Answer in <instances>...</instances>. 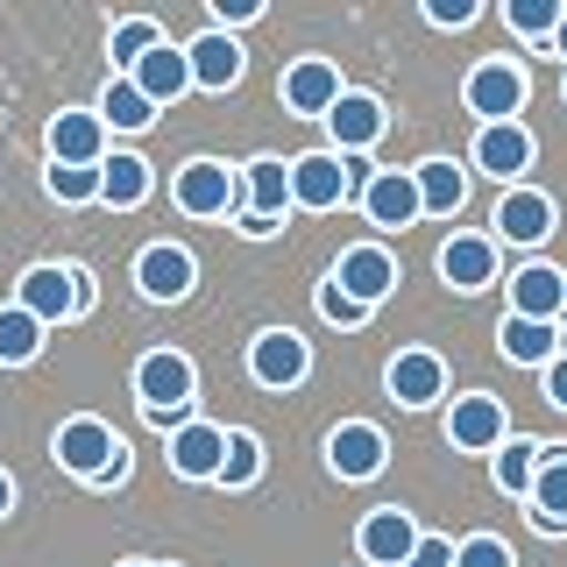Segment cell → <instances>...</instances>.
Here are the masks:
<instances>
[{"mask_svg": "<svg viewBox=\"0 0 567 567\" xmlns=\"http://www.w3.org/2000/svg\"><path fill=\"white\" fill-rule=\"evenodd\" d=\"M192 390H199V369L185 362L177 348H150L135 362V404H142V419L150 425H185V412H192Z\"/></svg>", "mask_w": 567, "mask_h": 567, "instance_id": "cell-1", "label": "cell"}, {"mask_svg": "<svg viewBox=\"0 0 567 567\" xmlns=\"http://www.w3.org/2000/svg\"><path fill=\"white\" fill-rule=\"evenodd\" d=\"M14 306L35 312L43 327H64V319L93 312V277H85L79 262H35V270H22V291H14Z\"/></svg>", "mask_w": 567, "mask_h": 567, "instance_id": "cell-2", "label": "cell"}, {"mask_svg": "<svg viewBox=\"0 0 567 567\" xmlns=\"http://www.w3.org/2000/svg\"><path fill=\"white\" fill-rule=\"evenodd\" d=\"M171 199H177V213H192V220H227V213L241 206V177L227 164H213V156H192V164L177 171Z\"/></svg>", "mask_w": 567, "mask_h": 567, "instance_id": "cell-3", "label": "cell"}, {"mask_svg": "<svg viewBox=\"0 0 567 567\" xmlns=\"http://www.w3.org/2000/svg\"><path fill=\"white\" fill-rule=\"evenodd\" d=\"M461 100H468V114L483 121V128H496V121H518V106H525V71L511 64V58H483L461 79Z\"/></svg>", "mask_w": 567, "mask_h": 567, "instance_id": "cell-4", "label": "cell"}, {"mask_svg": "<svg viewBox=\"0 0 567 567\" xmlns=\"http://www.w3.org/2000/svg\"><path fill=\"white\" fill-rule=\"evenodd\" d=\"M348 199H354L348 156H333V150H306V156H291V206H306V213H333V206H348Z\"/></svg>", "mask_w": 567, "mask_h": 567, "instance_id": "cell-5", "label": "cell"}, {"mask_svg": "<svg viewBox=\"0 0 567 567\" xmlns=\"http://www.w3.org/2000/svg\"><path fill=\"white\" fill-rule=\"evenodd\" d=\"M192 284H199V262H192V248L150 241V248L135 256V291L150 298V306H177V298H192Z\"/></svg>", "mask_w": 567, "mask_h": 567, "instance_id": "cell-6", "label": "cell"}, {"mask_svg": "<svg viewBox=\"0 0 567 567\" xmlns=\"http://www.w3.org/2000/svg\"><path fill=\"white\" fill-rule=\"evenodd\" d=\"M248 377H256L262 390H298L312 377V348L298 341L291 327H270V333L248 341Z\"/></svg>", "mask_w": 567, "mask_h": 567, "instance_id": "cell-7", "label": "cell"}, {"mask_svg": "<svg viewBox=\"0 0 567 567\" xmlns=\"http://www.w3.org/2000/svg\"><path fill=\"white\" fill-rule=\"evenodd\" d=\"M114 454H121V433L106 419H64L58 425V468L79 475V483H100Z\"/></svg>", "mask_w": 567, "mask_h": 567, "instance_id": "cell-8", "label": "cell"}, {"mask_svg": "<svg viewBox=\"0 0 567 567\" xmlns=\"http://www.w3.org/2000/svg\"><path fill=\"white\" fill-rule=\"evenodd\" d=\"M50 164H79V171H100L106 164V121L100 106H64L50 114Z\"/></svg>", "mask_w": 567, "mask_h": 567, "instance_id": "cell-9", "label": "cell"}, {"mask_svg": "<svg viewBox=\"0 0 567 567\" xmlns=\"http://www.w3.org/2000/svg\"><path fill=\"white\" fill-rule=\"evenodd\" d=\"M447 440L461 454H496L511 440V419H504V404L489 398V390H468V398H454L447 404Z\"/></svg>", "mask_w": 567, "mask_h": 567, "instance_id": "cell-10", "label": "cell"}, {"mask_svg": "<svg viewBox=\"0 0 567 567\" xmlns=\"http://www.w3.org/2000/svg\"><path fill=\"white\" fill-rule=\"evenodd\" d=\"M383 390L404 404V412H425V404H440V398H447V362H440L433 348H404V354H390Z\"/></svg>", "mask_w": 567, "mask_h": 567, "instance_id": "cell-11", "label": "cell"}, {"mask_svg": "<svg viewBox=\"0 0 567 567\" xmlns=\"http://www.w3.org/2000/svg\"><path fill=\"white\" fill-rule=\"evenodd\" d=\"M333 284H341L354 306L377 312L383 298L398 291V262H390V248H377V241H354V248H341V262H333Z\"/></svg>", "mask_w": 567, "mask_h": 567, "instance_id": "cell-12", "label": "cell"}, {"mask_svg": "<svg viewBox=\"0 0 567 567\" xmlns=\"http://www.w3.org/2000/svg\"><path fill=\"white\" fill-rule=\"evenodd\" d=\"M419 539L425 532L412 525V511H398V504H383V511H369L362 532H354V554H362L369 567H404L419 554Z\"/></svg>", "mask_w": 567, "mask_h": 567, "instance_id": "cell-13", "label": "cell"}, {"mask_svg": "<svg viewBox=\"0 0 567 567\" xmlns=\"http://www.w3.org/2000/svg\"><path fill=\"white\" fill-rule=\"evenodd\" d=\"M496 241H518V248H539L546 235L560 227V206L546 199V192H532V185H511L504 199H496Z\"/></svg>", "mask_w": 567, "mask_h": 567, "instance_id": "cell-14", "label": "cell"}, {"mask_svg": "<svg viewBox=\"0 0 567 567\" xmlns=\"http://www.w3.org/2000/svg\"><path fill=\"white\" fill-rule=\"evenodd\" d=\"M383 461H390V440L369 419H348V425L327 433V468L341 475V483H369V475H383Z\"/></svg>", "mask_w": 567, "mask_h": 567, "instance_id": "cell-15", "label": "cell"}, {"mask_svg": "<svg viewBox=\"0 0 567 567\" xmlns=\"http://www.w3.org/2000/svg\"><path fill=\"white\" fill-rule=\"evenodd\" d=\"M284 106H291V114H306V121H327L333 106H341V71H333V58H298L291 71H284Z\"/></svg>", "mask_w": 567, "mask_h": 567, "instance_id": "cell-16", "label": "cell"}, {"mask_svg": "<svg viewBox=\"0 0 567 567\" xmlns=\"http://www.w3.org/2000/svg\"><path fill=\"white\" fill-rule=\"evenodd\" d=\"M496 270H504L496 235H447V248H440V277H447V291H489Z\"/></svg>", "mask_w": 567, "mask_h": 567, "instance_id": "cell-17", "label": "cell"}, {"mask_svg": "<svg viewBox=\"0 0 567 567\" xmlns=\"http://www.w3.org/2000/svg\"><path fill=\"white\" fill-rule=\"evenodd\" d=\"M220 461H227V425L185 419L171 433V475H185V483H220Z\"/></svg>", "mask_w": 567, "mask_h": 567, "instance_id": "cell-18", "label": "cell"}, {"mask_svg": "<svg viewBox=\"0 0 567 567\" xmlns=\"http://www.w3.org/2000/svg\"><path fill=\"white\" fill-rule=\"evenodd\" d=\"M383 128H390V114H383V100H377V93H341V106L327 114L333 156H362V150H377Z\"/></svg>", "mask_w": 567, "mask_h": 567, "instance_id": "cell-19", "label": "cell"}, {"mask_svg": "<svg viewBox=\"0 0 567 567\" xmlns=\"http://www.w3.org/2000/svg\"><path fill=\"white\" fill-rule=\"evenodd\" d=\"M475 171H489L496 185H518V177L532 171V135L525 121H496V128H475Z\"/></svg>", "mask_w": 567, "mask_h": 567, "instance_id": "cell-20", "label": "cell"}, {"mask_svg": "<svg viewBox=\"0 0 567 567\" xmlns=\"http://www.w3.org/2000/svg\"><path fill=\"white\" fill-rule=\"evenodd\" d=\"M185 58H192V85L199 93H227V85H241V43L227 29H206V35H192L185 43Z\"/></svg>", "mask_w": 567, "mask_h": 567, "instance_id": "cell-21", "label": "cell"}, {"mask_svg": "<svg viewBox=\"0 0 567 567\" xmlns=\"http://www.w3.org/2000/svg\"><path fill=\"white\" fill-rule=\"evenodd\" d=\"M560 306H567V270H554V262H525V270L511 277V312L518 319L560 327Z\"/></svg>", "mask_w": 567, "mask_h": 567, "instance_id": "cell-22", "label": "cell"}, {"mask_svg": "<svg viewBox=\"0 0 567 567\" xmlns=\"http://www.w3.org/2000/svg\"><path fill=\"white\" fill-rule=\"evenodd\" d=\"M128 79L142 85V100H150L156 114H164L171 100H185V93H192V58H185V50H177V43H156L150 58H142V64L128 71Z\"/></svg>", "mask_w": 567, "mask_h": 567, "instance_id": "cell-23", "label": "cell"}, {"mask_svg": "<svg viewBox=\"0 0 567 567\" xmlns=\"http://www.w3.org/2000/svg\"><path fill=\"white\" fill-rule=\"evenodd\" d=\"M362 213H369V227H412L419 220V177L412 171H377L369 177V192H362Z\"/></svg>", "mask_w": 567, "mask_h": 567, "instance_id": "cell-24", "label": "cell"}, {"mask_svg": "<svg viewBox=\"0 0 567 567\" xmlns=\"http://www.w3.org/2000/svg\"><path fill=\"white\" fill-rule=\"evenodd\" d=\"M241 192H248V220L277 227L284 213H291V164H284V156H256V164L241 171Z\"/></svg>", "mask_w": 567, "mask_h": 567, "instance_id": "cell-25", "label": "cell"}, {"mask_svg": "<svg viewBox=\"0 0 567 567\" xmlns=\"http://www.w3.org/2000/svg\"><path fill=\"white\" fill-rule=\"evenodd\" d=\"M496 348H504V362H518V369H546V362L560 354V327L504 312V327H496Z\"/></svg>", "mask_w": 567, "mask_h": 567, "instance_id": "cell-26", "label": "cell"}, {"mask_svg": "<svg viewBox=\"0 0 567 567\" xmlns=\"http://www.w3.org/2000/svg\"><path fill=\"white\" fill-rule=\"evenodd\" d=\"M419 177V206L433 213V220H447V213L468 206V171L454 164V156H425V164H412Z\"/></svg>", "mask_w": 567, "mask_h": 567, "instance_id": "cell-27", "label": "cell"}, {"mask_svg": "<svg viewBox=\"0 0 567 567\" xmlns=\"http://www.w3.org/2000/svg\"><path fill=\"white\" fill-rule=\"evenodd\" d=\"M532 525L539 532H567V447H546L539 461V483H532Z\"/></svg>", "mask_w": 567, "mask_h": 567, "instance_id": "cell-28", "label": "cell"}, {"mask_svg": "<svg viewBox=\"0 0 567 567\" xmlns=\"http://www.w3.org/2000/svg\"><path fill=\"white\" fill-rule=\"evenodd\" d=\"M150 199V164H142L135 150H114L100 164V206H114V213H128V206H142Z\"/></svg>", "mask_w": 567, "mask_h": 567, "instance_id": "cell-29", "label": "cell"}, {"mask_svg": "<svg viewBox=\"0 0 567 567\" xmlns=\"http://www.w3.org/2000/svg\"><path fill=\"white\" fill-rule=\"evenodd\" d=\"M539 461H546V447H539V440H518V433H511L504 447L489 454V475H496V489H504V496H532V483H539Z\"/></svg>", "mask_w": 567, "mask_h": 567, "instance_id": "cell-30", "label": "cell"}, {"mask_svg": "<svg viewBox=\"0 0 567 567\" xmlns=\"http://www.w3.org/2000/svg\"><path fill=\"white\" fill-rule=\"evenodd\" d=\"M100 121H106L114 135H142V128L156 121V106L142 100V85H135V79H106V93H100Z\"/></svg>", "mask_w": 567, "mask_h": 567, "instance_id": "cell-31", "label": "cell"}, {"mask_svg": "<svg viewBox=\"0 0 567 567\" xmlns=\"http://www.w3.org/2000/svg\"><path fill=\"white\" fill-rule=\"evenodd\" d=\"M43 319L35 312H22V306H0V369H22V362H35L43 354Z\"/></svg>", "mask_w": 567, "mask_h": 567, "instance_id": "cell-32", "label": "cell"}, {"mask_svg": "<svg viewBox=\"0 0 567 567\" xmlns=\"http://www.w3.org/2000/svg\"><path fill=\"white\" fill-rule=\"evenodd\" d=\"M156 43H164V29H156L150 14H128V22H114V35H106V58H114V71L128 79V71L150 58Z\"/></svg>", "mask_w": 567, "mask_h": 567, "instance_id": "cell-33", "label": "cell"}, {"mask_svg": "<svg viewBox=\"0 0 567 567\" xmlns=\"http://www.w3.org/2000/svg\"><path fill=\"white\" fill-rule=\"evenodd\" d=\"M504 22H511V35H525V43H554L560 22H567V8H560V0H511Z\"/></svg>", "mask_w": 567, "mask_h": 567, "instance_id": "cell-34", "label": "cell"}, {"mask_svg": "<svg viewBox=\"0 0 567 567\" xmlns=\"http://www.w3.org/2000/svg\"><path fill=\"white\" fill-rule=\"evenodd\" d=\"M262 475V440L256 433H227V461H220V489H248Z\"/></svg>", "mask_w": 567, "mask_h": 567, "instance_id": "cell-35", "label": "cell"}, {"mask_svg": "<svg viewBox=\"0 0 567 567\" xmlns=\"http://www.w3.org/2000/svg\"><path fill=\"white\" fill-rule=\"evenodd\" d=\"M43 185H50V199H58V206H93L100 199V171H79V164H50Z\"/></svg>", "mask_w": 567, "mask_h": 567, "instance_id": "cell-36", "label": "cell"}, {"mask_svg": "<svg viewBox=\"0 0 567 567\" xmlns=\"http://www.w3.org/2000/svg\"><path fill=\"white\" fill-rule=\"evenodd\" d=\"M454 567H518V554H511L496 532H475V539L454 546Z\"/></svg>", "mask_w": 567, "mask_h": 567, "instance_id": "cell-37", "label": "cell"}, {"mask_svg": "<svg viewBox=\"0 0 567 567\" xmlns=\"http://www.w3.org/2000/svg\"><path fill=\"white\" fill-rule=\"evenodd\" d=\"M312 306H319V319H327V327H362V319H369V306H354V298H348L333 277L312 291Z\"/></svg>", "mask_w": 567, "mask_h": 567, "instance_id": "cell-38", "label": "cell"}, {"mask_svg": "<svg viewBox=\"0 0 567 567\" xmlns=\"http://www.w3.org/2000/svg\"><path fill=\"white\" fill-rule=\"evenodd\" d=\"M475 14H483L475 0H425V22H433V29H468Z\"/></svg>", "mask_w": 567, "mask_h": 567, "instance_id": "cell-39", "label": "cell"}, {"mask_svg": "<svg viewBox=\"0 0 567 567\" xmlns=\"http://www.w3.org/2000/svg\"><path fill=\"white\" fill-rule=\"evenodd\" d=\"M404 567H454V539H440V532H425V539H419V554L404 560Z\"/></svg>", "mask_w": 567, "mask_h": 567, "instance_id": "cell-40", "label": "cell"}, {"mask_svg": "<svg viewBox=\"0 0 567 567\" xmlns=\"http://www.w3.org/2000/svg\"><path fill=\"white\" fill-rule=\"evenodd\" d=\"M539 383H546V404H554V412H567V348L539 369Z\"/></svg>", "mask_w": 567, "mask_h": 567, "instance_id": "cell-41", "label": "cell"}, {"mask_svg": "<svg viewBox=\"0 0 567 567\" xmlns=\"http://www.w3.org/2000/svg\"><path fill=\"white\" fill-rule=\"evenodd\" d=\"M213 14H220V22L235 29V22H256V14H262V0H213Z\"/></svg>", "mask_w": 567, "mask_h": 567, "instance_id": "cell-42", "label": "cell"}, {"mask_svg": "<svg viewBox=\"0 0 567 567\" xmlns=\"http://www.w3.org/2000/svg\"><path fill=\"white\" fill-rule=\"evenodd\" d=\"M121 483H128V447H121L114 461H106V475H100V483H93V489H121Z\"/></svg>", "mask_w": 567, "mask_h": 567, "instance_id": "cell-43", "label": "cell"}, {"mask_svg": "<svg viewBox=\"0 0 567 567\" xmlns=\"http://www.w3.org/2000/svg\"><path fill=\"white\" fill-rule=\"evenodd\" d=\"M8 511H14V475L0 468V518H8Z\"/></svg>", "mask_w": 567, "mask_h": 567, "instance_id": "cell-44", "label": "cell"}, {"mask_svg": "<svg viewBox=\"0 0 567 567\" xmlns=\"http://www.w3.org/2000/svg\"><path fill=\"white\" fill-rule=\"evenodd\" d=\"M554 58H560V64H567V22H560V35H554Z\"/></svg>", "mask_w": 567, "mask_h": 567, "instance_id": "cell-45", "label": "cell"}, {"mask_svg": "<svg viewBox=\"0 0 567 567\" xmlns=\"http://www.w3.org/2000/svg\"><path fill=\"white\" fill-rule=\"evenodd\" d=\"M121 567H156V560H121Z\"/></svg>", "mask_w": 567, "mask_h": 567, "instance_id": "cell-46", "label": "cell"}, {"mask_svg": "<svg viewBox=\"0 0 567 567\" xmlns=\"http://www.w3.org/2000/svg\"><path fill=\"white\" fill-rule=\"evenodd\" d=\"M560 333H567V306H560Z\"/></svg>", "mask_w": 567, "mask_h": 567, "instance_id": "cell-47", "label": "cell"}]
</instances>
